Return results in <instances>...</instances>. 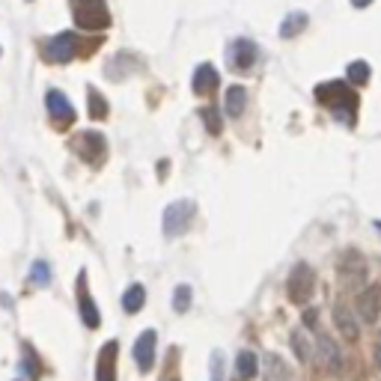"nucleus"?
<instances>
[{"label":"nucleus","mask_w":381,"mask_h":381,"mask_svg":"<svg viewBox=\"0 0 381 381\" xmlns=\"http://www.w3.org/2000/svg\"><path fill=\"white\" fill-rule=\"evenodd\" d=\"M316 98H319L322 105L331 108V110H334V117H337L340 122H349V125H354V120H351V117H349V113L342 110V108H346V105H349V108H358V98H354V93H351V90H349V86L342 84V81L322 84L319 90H316Z\"/></svg>","instance_id":"obj_1"},{"label":"nucleus","mask_w":381,"mask_h":381,"mask_svg":"<svg viewBox=\"0 0 381 381\" xmlns=\"http://www.w3.org/2000/svg\"><path fill=\"white\" fill-rule=\"evenodd\" d=\"M72 15L75 24L84 30H105L110 24V12L105 0H72Z\"/></svg>","instance_id":"obj_2"},{"label":"nucleus","mask_w":381,"mask_h":381,"mask_svg":"<svg viewBox=\"0 0 381 381\" xmlns=\"http://www.w3.org/2000/svg\"><path fill=\"white\" fill-rule=\"evenodd\" d=\"M286 292H289V301L292 304H307L316 292V271L310 269L307 262H298L292 269L289 280H286Z\"/></svg>","instance_id":"obj_3"},{"label":"nucleus","mask_w":381,"mask_h":381,"mask_svg":"<svg viewBox=\"0 0 381 381\" xmlns=\"http://www.w3.org/2000/svg\"><path fill=\"white\" fill-rule=\"evenodd\" d=\"M340 280L346 283V289H351V292H361L366 286V280H370L366 262H363V257L358 250L342 253V259H340Z\"/></svg>","instance_id":"obj_4"},{"label":"nucleus","mask_w":381,"mask_h":381,"mask_svg":"<svg viewBox=\"0 0 381 381\" xmlns=\"http://www.w3.org/2000/svg\"><path fill=\"white\" fill-rule=\"evenodd\" d=\"M190 221H194V202L190 200H176L167 206V212H164V235L167 238H176L182 235Z\"/></svg>","instance_id":"obj_5"},{"label":"nucleus","mask_w":381,"mask_h":381,"mask_svg":"<svg viewBox=\"0 0 381 381\" xmlns=\"http://www.w3.org/2000/svg\"><path fill=\"white\" fill-rule=\"evenodd\" d=\"M354 316L363 325H375L381 316V289L378 286H363L358 292V301H354Z\"/></svg>","instance_id":"obj_6"},{"label":"nucleus","mask_w":381,"mask_h":381,"mask_svg":"<svg viewBox=\"0 0 381 381\" xmlns=\"http://www.w3.org/2000/svg\"><path fill=\"white\" fill-rule=\"evenodd\" d=\"M316 354H319V363L328 373H340L342 370V351L337 346V340L331 334H325L322 328L316 331Z\"/></svg>","instance_id":"obj_7"},{"label":"nucleus","mask_w":381,"mask_h":381,"mask_svg":"<svg viewBox=\"0 0 381 381\" xmlns=\"http://www.w3.org/2000/svg\"><path fill=\"white\" fill-rule=\"evenodd\" d=\"M42 54L51 63H69L75 54H78V39H75V33H60V36H54V39L45 42Z\"/></svg>","instance_id":"obj_8"},{"label":"nucleus","mask_w":381,"mask_h":381,"mask_svg":"<svg viewBox=\"0 0 381 381\" xmlns=\"http://www.w3.org/2000/svg\"><path fill=\"white\" fill-rule=\"evenodd\" d=\"M155 349H158V334L146 328V331L134 340V361H137V370L149 373L155 366Z\"/></svg>","instance_id":"obj_9"},{"label":"nucleus","mask_w":381,"mask_h":381,"mask_svg":"<svg viewBox=\"0 0 381 381\" xmlns=\"http://www.w3.org/2000/svg\"><path fill=\"white\" fill-rule=\"evenodd\" d=\"M75 149H78V155L84 161L101 164V158H105V152H108V143H105V137H101L98 131H86L81 137H75Z\"/></svg>","instance_id":"obj_10"},{"label":"nucleus","mask_w":381,"mask_h":381,"mask_svg":"<svg viewBox=\"0 0 381 381\" xmlns=\"http://www.w3.org/2000/svg\"><path fill=\"white\" fill-rule=\"evenodd\" d=\"M331 313H334V325H337V331H340L342 337H346L349 342H354V340L361 337V322H358V316H354V310L349 307L346 301H337Z\"/></svg>","instance_id":"obj_11"},{"label":"nucleus","mask_w":381,"mask_h":381,"mask_svg":"<svg viewBox=\"0 0 381 381\" xmlns=\"http://www.w3.org/2000/svg\"><path fill=\"white\" fill-rule=\"evenodd\" d=\"M253 63H257V45L250 39H235L230 45V66L238 75H247L253 69Z\"/></svg>","instance_id":"obj_12"},{"label":"nucleus","mask_w":381,"mask_h":381,"mask_svg":"<svg viewBox=\"0 0 381 381\" xmlns=\"http://www.w3.org/2000/svg\"><path fill=\"white\" fill-rule=\"evenodd\" d=\"M81 289H78V307H81V322L90 328V331H96V328L101 325V313H98V307H96V301H93V295H90V289H86V274L81 271Z\"/></svg>","instance_id":"obj_13"},{"label":"nucleus","mask_w":381,"mask_h":381,"mask_svg":"<svg viewBox=\"0 0 381 381\" xmlns=\"http://www.w3.org/2000/svg\"><path fill=\"white\" fill-rule=\"evenodd\" d=\"M45 105H48V113L54 117V122L63 125V129L75 122V108L69 105V98L63 96L60 90H51V93L45 96Z\"/></svg>","instance_id":"obj_14"},{"label":"nucleus","mask_w":381,"mask_h":381,"mask_svg":"<svg viewBox=\"0 0 381 381\" xmlns=\"http://www.w3.org/2000/svg\"><path fill=\"white\" fill-rule=\"evenodd\" d=\"M262 381H292V370H289V363L280 358V354H265L262 358Z\"/></svg>","instance_id":"obj_15"},{"label":"nucleus","mask_w":381,"mask_h":381,"mask_svg":"<svg viewBox=\"0 0 381 381\" xmlns=\"http://www.w3.org/2000/svg\"><path fill=\"white\" fill-rule=\"evenodd\" d=\"M218 84H221V78H218V72H214L212 63H202V66L194 72V81H190V86H194L197 96L214 93V90H218Z\"/></svg>","instance_id":"obj_16"},{"label":"nucleus","mask_w":381,"mask_h":381,"mask_svg":"<svg viewBox=\"0 0 381 381\" xmlns=\"http://www.w3.org/2000/svg\"><path fill=\"white\" fill-rule=\"evenodd\" d=\"M245 108H247V90L245 86H230L224 96V113L230 120H238L245 113Z\"/></svg>","instance_id":"obj_17"},{"label":"nucleus","mask_w":381,"mask_h":381,"mask_svg":"<svg viewBox=\"0 0 381 381\" xmlns=\"http://www.w3.org/2000/svg\"><path fill=\"white\" fill-rule=\"evenodd\" d=\"M98 381H113L117 378V342H108L101 349V361H98V370H96Z\"/></svg>","instance_id":"obj_18"},{"label":"nucleus","mask_w":381,"mask_h":381,"mask_svg":"<svg viewBox=\"0 0 381 381\" xmlns=\"http://www.w3.org/2000/svg\"><path fill=\"white\" fill-rule=\"evenodd\" d=\"M257 373H259V354L250 351V349L238 351V358H235V375H238L241 381H250Z\"/></svg>","instance_id":"obj_19"},{"label":"nucleus","mask_w":381,"mask_h":381,"mask_svg":"<svg viewBox=\"0 0 381 381\" xmlns=\"http://www.w3.org/2000/svg\"><path fill=\"white\" fill-rule=\"evenodd\" d=\"M143 304H146V289L141 283H131L129 289H125V295H122V310L125 313H141Z\"/></svg>","instance_id":"obj_20"},{"label":"nucleus","mask_w":381,"mask_h":381,"mask_svg":"<svg viewBox=\"0 0 381 381\" xmlns=\"http://www.w3.org/2000/svg\"><path fill=\"white\" fill-rule=\"evenodd\" d=\"M304 27H307V12H292V15H286V21H283L280 36L283 39H292V36H298Z\"/></svg>","instance_id":"obj_21"},{"label":"nucleus","mask_w":381,"mask_h":381,"mask_svg":"<svg viewBox=\"0 0 381 381\" xmlns=\"http://www.w3.org/2000/svg\"><path fill=\"white\" fill-rule=\"evenodd\" d=\"M292 351L298 354V361L301 363H310V358H313V346H310V340H307V334L304 331H292Z\"/></svg>","instance_id":"obj_22"},{"label":"nucleus","mask_w":381,"mask_h":381,"mask_svg":"<svg viewBox=\"0 0 381 381\" xmlns=\"http://www.w3.org/2000/svg\"><path fill=\"white\" fill-rule=\"evenodd\" d=\"M346 78L354 84V86H363L366 81H370V63H363V60H354L349 72H346Z\"/></svg>","instance_id":"obj_23"},{"label":"nucleus","mask_w":381,"mask_h":381,"mask_svg":"<svg viewBox=\"0 0 381 381\" xmlns=\"http://www.w3.org/2000/svg\"><path fill=\"white\" fill-rule=\"evenodd\" d=\"M173 310L176 313H188L190 310V286L188 283H179L173 289Z\"/></svg>","instance_id":"obj_24"},{"label":"nucleus","mask_w":381,"mask_h":381,"mask_svg":"<svg viewBox=\"0 0 381 381\" xmlns=\"http://www.w3.org/2000/svg\"><path fill=\"white\" fill-rule=\"evenodd\" d=\"M202 122H206L209 134H221V110L218 108H206V110H202Z\"/></svg>","instance_id":"obj_25"},{"label":"nucleus","mask_w":381,"mask_h":381,"mask_svg":"<svg viewBox=\"0 0 381 381\" xmlns=\"http://www.w3.org/2000/svg\"><path fill=\"white\" fill-rule=\"evenodd\" d=\"M30 277H33V283H39V286H48L51 283V269H48V262H33V269H30Z\"/></svg>","instance_id":"obj_26"},{"label":"nucleus","mask_w":381,"mask_h":381,"mask_svg":"<svg viewBox=\"0 0 381 381\" xmlns=\"http://www.w3.org/2000/svg\"><path fill=\"white\" fill-rule=\"evenodd\" d=\"M108 117V105L101 101L96 90H90V120H105Z\"/></svg>","instance_id":"obj_27"},{"label":"nucleus","mask_w":381,"mask_h":381,"mask_svg":"<svg viewBox=\"0 0 381 381\" xmlns=\"http://www.w3.org/2000/svg\"><path fill=\"white\" fill-rule=\"evenodd\" d=\"M209 370H212V381H224V354L221 351H212Z\"/></svg>","instance_id":"obj_28"},{"label":"nucleus","mask_w":381,"mask_h":381,"mask_svg":"<svg viewBox=\"0 0 381 381\" xmlns=\"http://www.w3.org/2000/svg\"><path fill=\"white\" fill-rule=\"evenodd\" d=\"M373 358H375V366L381 370V331H378V337H375V349H373Z\"/></svg>","instance_id":"obj_29"},{"label":"nucleus","mask_w":381,"mask_h":381,"mask_svg":"<svg viewBox=\"0 0 381 381\" xmlns=\"http://www.w3.org/2000/svg\"><path fill=\"white\" fill-rule=\"evenodd\" d=\"M304 325H307V328H316V310H313V307L304 313Z\"/></svg>","instance_id":"obj_30"},{"label":"nucleus","mask_w":381,"mask_h":381,"mask_svg":"<svg viewBox=\"0 0 381 381\" xmlns=\"http://www.w3.org/2000/svg\"><path fill=\"white\" fill-rule=\"evenodd\" d=\"M370 4H373V0H351V6H354V9H366Z\"/></svg>","instance_id":"obj_31"},{"label":"nucleus","mask_w":381,"mask_h":381,"mask_svg":"<svg viewBox=\"0 0 381 381\" xmlns=\"http://www.w3.org/2000/svg\"><path fill=\"white\" fill-rule=\"evenodd\" d=\"M167 381H176V378H167Z\"/></svg>","instance_id":"obj_32"},{"label":"nucleus","mask_w":381,"mask_h":381,"mask_svg":"<svg viewBox=\"0 0 381 381\" xmlns=\"http://www.w3.org/2000/svg\"><path fill=\"white\" fill-rule=\"evenodd\" d=\"M15 381H21V378H15Z\"/></svg>","instance_id":"obj_33"},{"label":"nucleus","mask_w":381,"mask_h":381,"mask_svg":"<svg viewBox=\"0 0 381 381\" xmlns=\"http://www.w3.org/2000/svg\"><path fill=\"white\" fill-rule=\"evenodd\" d=\"M0 54H4V51H0Z\"/></svg>","instance_id":"obj_34"}]
</instances>
